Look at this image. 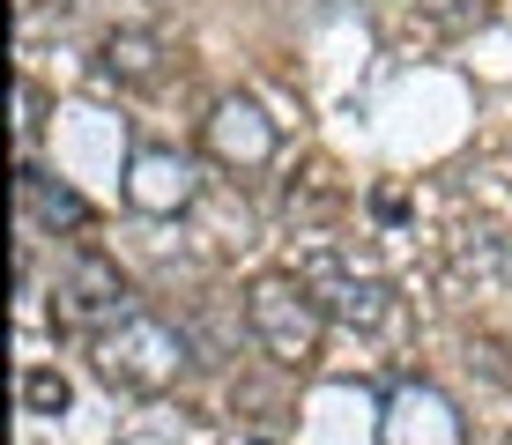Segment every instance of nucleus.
Instances as JSON below:
<instances>
[{"mask_svg": "<svg viewBox=\"0 0 512 445\" xmlns=\"http://www.w3.org/2000/svg\"><path fill=\"white\" fill-rule=\"evenodd\" d=\"M90 356H97V379L119 386V394H171L193 371V342L164 312H127L112 334L90 342Z\"/></svg>", "mask_w": 512, "mask_h": 445, "instance_id": "1", "label": "nucleus"}, {"mask_svg": "<svg viewBox=\"0 0 512 445\" xmlns=\"http://www.w3.org/2000/svg\"><path fill=\"white\" fill-rule=\"evenodd\" d=\"M245 327H253V342L268 349L275 364H290V371L320 364L327 312H320V297H312L297 275H268V282H253V290H245Z\"/></svg>", "mask_w": 512, "mask_h": 445, "instance_id": "2", "label": "nucleus"}, {"mask_svg": "<svg viewBox=\"0 0 512 445\" xmlns=\"http://www.w3.org/2000/svg\"><path fill=\"white\" fill-rule=\"evenodd\" d=\"M134 305V290H127V275H119L104 253H75L60 267V282H52V327H67V334H82V342H97V334H112Z\"/></svg>", "mask_w": 512, "mask_h": 445, "instance_id": "3", "label": "nucleus"}, {"mask_svg": "<svg viewBox=\"0 0 512 445\" xmlns=\"http://www.w3.org/2000/svg\"><path fill=\"white\" fill-rule=\"evenodd\" d=\"M297 282H305V290L320 297V312L342 319V327H386V312H394L386 282L372 267H357L349 253H334V245H312V253L297 260Z\"/></svg>", "mask_w": 512, "mask_h": 445, "instance_id": "4", "label": "nucleus"}, {"mask_svg": "<svg viewBox=\"0 0 512 445\" xmlns=\"http://www.w3.org/2000/svg\"><path fill=\"white\" fill-rule=\"evenodd\" d=\"M201 141H208V156H216V164L260 171V164L275 156V119L260 112L253 97H216V112L201 119Z\"/></svg>", "mask_w": 512, "mask_h": 445, "instance_id": "5", "label": "nucleus"}, {"mask_svg": "<svg viewBox=\"0 0 512 445\" xmlns=\"http://www.w3.org/2000/svg\"><path fill=\"white\" fill-rule=\"evenodd\" d=\"M127 208H141V216H186L193 208V164L179 149H134Z\"/></svg>", "mask_w": 512, "mask_h": 445, "instance_id": "6", "label": "nucleus"}, {"mask_svg": "<svg viewBox=\"0 0 512 445\" xmlns=\"http://www.w3.org/2000/svg\"><path fill=\"white\" fill-rule=\"evenodd\" d=\"M97 75L119 82V89H156V82H164V38H156V30H134V23L104 30Z\"/></svg>", "mask_w": 512, "mask_h": 445, "instance_id": "7", "label": "nucleus"}, {"mask_svg": "<svg viewBox=\"0 0 512 445\" xmlns=\"http://www.w3.org/2000/svg\"><path fill=\"white\" fill-rule=\"evenodd\" d=\"M23 223L30 230H90V201L75 186H60L52 171L23 164Z\"/></svg>", "mask_w": 512, "mask_h": 445, "instance_id": "8", "label": "nucleus"}, {"mask_svg": "<svg viewBox=\"0 0 512 445\" xmlns=\"http://www.w3.org/2000/svg\"><path fill=\"white\" fill-rule=\"evenodd\" d=\"M23 408H30V416H67V408H75L67 371H60V364H30V371H23Z\"/></svg>", "mask_w": 512, "mask_h": 445, "instance_id": "9", "label": "nucleus"}, {"mask_svg": "<svg viewBox=\"0 0 512 445\" xmlns=\"http://www.w3.org/2000/svg\"><path fill=\"white\" fill-rule=\"evenodd\" d=\"M15 112H23V119H15V141H23V149H30V141H38V89H15Z\"/></svg>", "mask_w": 512, "mask_h": 445, "instance_id": "10", "label": "nucleus"}]
</instances>
